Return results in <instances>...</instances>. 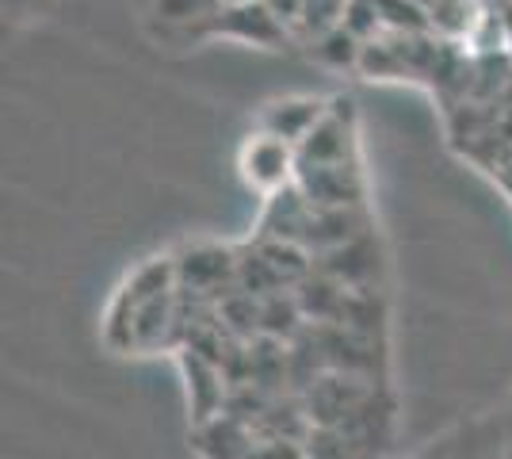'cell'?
Listing matches in <instances>:
<instances>
[{"label":"cell","mask_w":512,"mask_h":459,"mask_svg":"<svg viewBox=\"0 0 512 459\" xmlns=\"http://www.w3.org/2000/svg\"><path fill=\"white\" fill-rule=\"evenodd\" d=\"M180 284L176 261L153 257L134 268L115 299L107 306L104 341L119 352H150L172 341V329L180 326Z\"/></svg>","instance_id":"1"},{"label":"cell","mask_w":512,"mask_h":459,"mask_svg":"<svg viewBox=\"0 0 512 459\" xmlns=\"http://www.w3.org/2000/svg\"><path fill=\"white\" fill-rule=\"evenodd\" d=\"M203 23V31L211 39H237V43H249V46H268L276 50L291 39V31L268 12L264 0H230L222 4L218 12H211Z\"/></svg>","instance_id":"2"},{"label":"cell","mask_w":512,"mask_h":459,"mask_svg":"<svg viewBox=\"0 0 512 459\" xmlns=\"http://www.w3.org/2000/svg\"><path fill=\"white\" fill-rule=\"evenodd\" d=\"M299 165H356V111L348 96L329 100L318 127L299 146Z\"/></svg>","instance_id":"3"},{"label":"cell","mask_w":512,"mask_h":459,"mask_svg":"<svg viewBox=\"0 0 512 459\" xmlns=\"http://www.w3.org/2000/svg\"><path fill=\"white\" fill-rule=\"evenodd\" d=\"M237 161H241V176L253 188H260L264 196H276L283 188H291L295 176H299V150L291 142L272 138V134L264 131L249 134V142L241 146Z\"/></svg>","instance_id":"4"},{"label":"cell","mask_w":512,"mask_h":459,"mask_svg":"<svg viewBox=\"0 0 512 459\" xmlns=\"http://www.w3.org/2000/svg\"><path fill=\"white\" fill-rule=\"evenodd\" d=\"M295 188L310 207H363L360 165H299Z\"/></svg>","instance_id":"5"},{"label":"cell","mask_w":512,"mask_h":459,"mask_svg":"<svg viewBox=\"0 0 512 459\" xmlns=\"http://www.w3.org/2000/svg\"><path fill=\"white\" fill-rule=\"evenodd\" d=\"M325 108H329V100H321V96H283V100H272L268 108L260 111L256 131L283 138V142H291L299 150L306 142V134L318 127Z\"/></svg>","instance_id":"6"},{"label":"cell","mask_w":512,"mask_h":459,"mask_svg":"<svg viewBox=\"0 0 512 459\" xmlns=\"http://www.w3.org/2000/svg\"><path fill=\"white\" fill-rule=\"evenodd\" d=\"M237 280V257L218 249V245H192L180 261H176V284L180 291L192 287L195 295L203 291H222V284H234Z\"/></svg>","instance_id":"7"},{"label":"cell","mask_w":512,"mask_h":459,"mask_svg":"<svg viewBox=\"0 0 512 459\" xmlns=\"http://www.w3.org/2000/svg\"><path fill=\"white\" fill-rule=\"evenodd\" d=\"M363 50H367V46L356 43L344 27H337V31H329V35H321V39L310 43V54L318 58L321 66H329V69H360Z\"/></svg>","instance_id":"8"},{"label":"cell","mask_w":512,"mask_h":459,"mask_svg":"<svg viewBox=\"0 0 512 459\" xmlns=\"http://www.w3.org/2000/svg\"><path fill=\"white\" fill-rule=\"evenodd\" d=\"M344 8L348 0H302V20H299V35H306L310 43L337 31L344 20Z\"/></svg>","instance_id":"9"},{"label":"cell","mask_w":512,"mask_h":459,"mask_svg":"<svg viewBox=\"0 0 512 459\" xmlns=\"http://www.w3.org/2000/svg\"><path fill=\"white\" fill-rule=\"evenodd\" d=\"M222 4H230V0H157V12L172 23H188V20L195 23V20H207Z\"/></svg>","instance_id":"10"},{"label":"cell","mask_w":512,"mask_h":459,"mask_svg":"<svg viewBox=\"0 0 512 459\" xmlns=\"http://www.w3.org/2000/svg\"><path fill=\"white\" fill-rule=\"evenodd\" d=\"M268 4V12L276 16L287 31H299V20H302V0H264Z\"/></svg>","instance_id":"11"},{"label":"cell","mask_w":512,"mask_h":459,"mask_svg":"<svg viewBox=\"0 0 512 459\" xmlns=\"http://www.w3.org/2000/svg\"><path fill=\"white\" fill-rule=\"evenodd\" d=\"M421 8H425L428 16H432V27H444V16H463V0H417Z\"/></svg>","instance_id":"12"},{"label":"cell","mask_w":512,"mask_h":459,"mask_svg":"<svg viewBox=\"0 0 512 459\" xmlns=\"http://www.w3.org/2000/svg\"><path fill=\"white\" fill-rule=\"evenodd\" d=\"M501 27H505V46H512V4L501 12Z\"/></svg>","instance_id":"13"},{"label":"cell","mask_w":512,"mask_h":459,"mask_svg":"<svg viewBox=\"0 0 512 459\" xmlns=\"http://www.w3.org/2000/svg\"><path fill=\"white\" fill-rule=\"evenodd\" d=\"M23 0H4V8H20Z\"/></svg>","instance_id":"14"},{"label":"cell","mask_w":512,"mask_h":459,"mask_svg":"<svg viewBox=\"0 0 512 459\" xmlns=\"http://www.w3.org/2000/svg\"><path fill=\"white\" fill-rule=\"evenodd\" d=\"M505 459H512V448H509V452H505Z\"/></svg>","instance_id":"15"}]
</instances>
